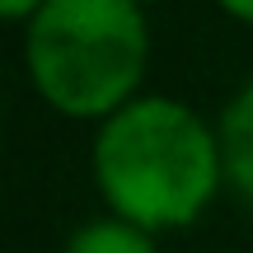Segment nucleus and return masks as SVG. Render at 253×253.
Wrapping results in <instances>:
<instances>
[{"instance_id": "nucleus-1", "label": "nucleus", "mask_w": 253, "mask_h": 253, "mask_svg": "<svg viewBox=\"0 0 253 253\" xmlns=\"http://www.w3.org/2000/svg\"><path fill=\"white\" fill-rule=\"evenodd\" d=\"M225 173L220 136L188 103L136 94L94 131V178L108 207L141 230L188 225Z\"/></svg>"}, {"instance_id": "nucleus-2", "label": "nucleus", "mask_w": 253, "mask_h": 253, "mask_svg": "<svg viewBox=\"0 0 253 253\" xmlns=\"http://www.w3.org/2000/svg\"><path fill=\"white\" fill-rule=\"evenodd\" d=\"M150 61L141 0H47L24 24V66L71 118H113L136 99Z\"/></svg>"}, {"instance_id": "nucleus-3", "label": "nucleus", "mask_w": 253, "mask_h": 253, "mask_svg": "<svg viewBox=\"0 0 253 253\" xmlns=\"http://www.w3.org/2000/svg\"><path fill=\"white\" fill-rule=\"evenodd\" d=\"M216 136H220V160H225L230 183L253 207V80H244L235 89V99L220 108Z\"/></svg>"}, {"instance_id": "nucleus-4", "label": "nucleus", "mask_w": 253, "mask_h": 253, "mask_svg": "<svg viewBox=\"0 0 253 253\" xmlns=\"http://www.w3.org/2000/svg\"><path fill=\"white\" fill-rule=\"evenodd\" d=\"M61 253H155V239H150V230L131 225L122 216H103V220L80 225L66 239Z\"/></svg>"}, {"instance_id": "nucleus-5", "label": "nucleus", "mask_w": 253, "mask_h": 253, "mask_svg": "<svg viewBox=\"0 0 253 253\" xmlns=\"http://www.w3.org/2000/svg\"><path fill=\"white\" fill-rule=\"evenodd\" d=\"M42 5H47V0H0V14H5V19H24V24H28Z\"/></svg>"}, {"instance_id": "nucleus-6", "label": "nucleus", "mask_w": 253, "mask_h": 253, "mask_svg": "<svg viewBox=\"0 0 253 253\" xmlns=\"http://www.w3.org/2000/svg\"><path fill=\"white\" fill-rule=\"evenodd\" d=\"M220 9H230L235 19H249L253 24V0H220Z\"/></svg>"}]
</instances>
